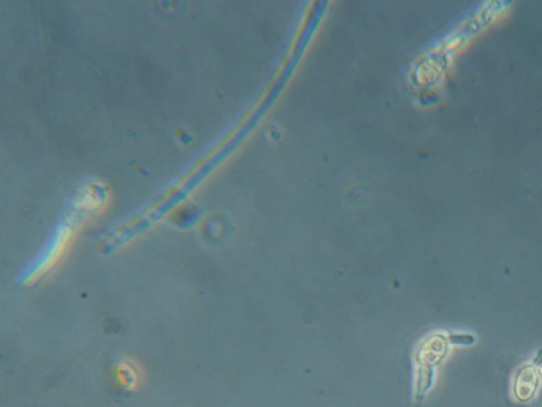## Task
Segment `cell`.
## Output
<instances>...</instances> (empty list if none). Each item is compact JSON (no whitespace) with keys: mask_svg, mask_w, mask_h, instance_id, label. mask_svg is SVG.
Wrapping results in <instances>:
<instances>
[{"mask_svg":"<svg viewBox=\"0 0 542 407\" xmlns=\"http://www.w3.org/2000/svg\"><path fill=\"white\" fill-rule=\"evenodd\" d=\"M113 374L116 382L128 390H134L140 382V372L137 365H134L128 360H123L116 364Z\"/></svg>","mask_w":542,"mask_h":407,"instance_id":"cell-1","label":"cell"},{"mask_svg":"<svg viewBox=\"0 0 542 407\" xmlns=\"http://www.w3.org/2000/svg\"><path fill=\"white\" fill-rule=\"evenodd\" d=\"M451 339L454 343L464 344V345H470V344H472L474 341V337L468 335H454V337H451Z\"/></svg>","mask_w":542,"mask_h":407,"instance_id":"cell-2","label":"cell"},{"mask_svg":"<svg viewBox=\"0 0 542 407\" xmlns=\"http://www.w3.org/2000/svg\"><path fill=\"white\" fill-rule=\"evenodd\" d=\"M533 364H535V365L539 366L542 364V349L540 350L539 352H538L537 356H536V359L534 360Z\"/></svg>","mask_w":542,"mask_h":407,"instance_id":"cell-3","label":"cell"}]
</instances>
